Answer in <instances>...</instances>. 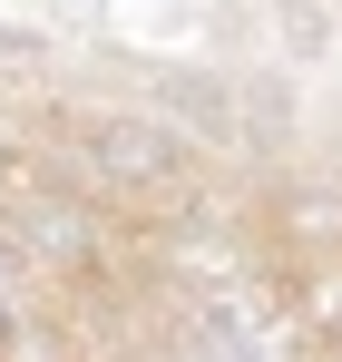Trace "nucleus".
I'll list each match as a JSON object with an SVG mask.
<instances>
[{
	"label": "nucleus",
	"instance_id": "1",
	"mask_svg": "<svg viewBox=\"0 0 342 362\" xmlns=\"http://www.w3.org/2000/svg\"><path fill=\"white\" fill-rule=\"evenodd\" d=\"M157 108H167L196 147H244V108H235V78L216 69H167L157 78Z\"/></svg>",
	"mask_w": 342,
	"mask_h": 362
},
{
	"label": "nucleus",
	"instance_id": "2",
	"mask_svg": "<svg viewBox=\"0 0 342 362\" xmlns=\"http://www.w3.org/2000/svg\"><path fill=\"white\" fill-rule=\"evenodd\" d=\"M284 59H313V49H323V40H333V20H323V10H313V0H284Z\"/></svg>",
	"mask_w": 342,
	"mask_h": 362
}]
</instances>
